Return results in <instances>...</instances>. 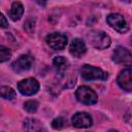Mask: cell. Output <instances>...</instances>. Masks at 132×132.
Masks as SVG:
<instances>
[{
	"mask_svg": "<svg viewBox=\"0 0 132 132\" xmlns=\"http://www.w3.org/2000/svg\"><path fill=\"white\" fill-rule=\"evenodd\" d=\"M87 39L90 44L97 50H105L111 43L110 37L105 32L99 30H93L89 32L87 34Z\"/></svg>",
	"mask_w": 132,
	"mask_h": 132,
	"instance_id": "obj_1",
	"label": "cell"
},
{
	"mask_svg": "<svg viewBox=\"0 0 132 132\" xmlns=\"http://www.w3.org/2000/svg\"><path fill=\"white\" fill-rule=\"evenodd\" d=\"M80 74L81 77L86 80H94V79H100V80H105L108 77V73L102 70L101 68L85 64L80 67Z\"/></svg>",
	"mask_w": 132,
	"mask_h": 132,
	"instance_id": "obj_2",
	"label": "cell"
},
{
	"mask_svg": "<svg viewBox=\"0 0 132 132\" xmlns=\"http://www.w3.org/2000/svg\"><path fill=\"white\" fill-rule=\"evenodd\" d=\"M75 97L77 101L87 105L95 104L98 99L97 94L88 86H80L75 92Z\"/></svg>",
	"mask_w": 132,
	"mask_h": 132,
	"instance_id": "obj_3",
	"label": "cell"
},
{
	"mask_svg": "<svg viewBox=\"0 0 132 132\" xmlns=\"http://www.w3.org/2000/svg\"><path fill=\"white\" fill-rule=\"evenodd\" d=\"M111 59L117 64L124 66H132V53L123 46H117L114 48V51L112 52Z\"/></svg>",
	"mask_w": 132,
	"mask_h": 132,
	"instance_id": "obj_4",
	"label": "cell"
},
{
	"mask_svg": "<svg viewBox=\"0 0 132 132\" xmlns=\"http://www.w3.org/2000/svg\"><path fill=\"white\" fill-rule=\"evenodd\" d=\"M106 22L112 29H114L119 33H126L129 29L126 20L120 13H110V14H108L107 18H106Z\"/></svg>",
	"mask_w": 132,
	"mask_h": 132,
	"instance_id": "obj_5",
	"label": "cell"
},
{
	"mask_svg": "<svg viewBox=\"0 0 132 132\" xmlns=\"http://www.w3.org/2000/svg\"><path fill=\"white\" fill-rule=\"evenodd\" d=\"M18 90L22 95L25 96H32L36 94L39 90V82L35 78H26L21 80L18 84Z\"/></svg>",
	"mask_w": 132,
	"mask_h": 132,
	"instance_id": "obj_6",
	"label": "cell"
},
{
	"mask_svg": "<svg viewBox=\"0 0 132 132\" xmlns=\"http://www.w3.org/2000/svg\"><path fill=\"white\" fill-rule=\"evenodd\" d=\"M45 41L51 48H53L55 51H61L67 44V37H66V35H64L62 33L54 32L46 36Z\"/></svg>",
	"mask_w": 132,
	"mask_h": 132,
	"instance_id": "obj_7",
	"label": "cell"
},
{
	"mask_svg": "<svg viewBox=\"0 0 132 132\" xmlns=\"http://www.w3.org/2000/svg\"><path fill=\"white\" fill-rule=\"evenodd\" d=\"M117 82L121 89L127 92H132V68H126L120 72Z\"/></svg>",
	"mask_w": 132,
	"mask_h": 132,
	"instance_id": "obj_8",
	"label": "cell"
},
{
	"mask_svg": "<svg viewBox=\"0 0 132 132\" xmlns=\"http://www.w3.org/2000/svg\"><path fill=\"white\" fill-rule=\"evenodd\" d=\"M72 125L76 128H89L93 124L92 117L85 111H79L73 114L71 119Z\"/></svg>",
	"mask_w": 132,
	"mask_h": 132,
	"instance_id": "obj_9",
	"label": "cell"
},
{
	"mask_svg": "<svg viewBox=\"0 0 132 132\" xmlns=\"http://www.w3.org/2000/svg\"><path fill=\"white\" fill-rule=\"evenodd\" d=\"M33 63V58L30 55H22L15 61L12 62L11 67L15 72H23L31 68Z\"/></svg>",
	"mask_w": 132,
	"mask_h": 132,
	"instance_id": "obj_10",
	"label": "cell"
},
{
	"mask_svg": "<svg viewBox=\"0 0 132 132\" xmlns=\"http://www.w3.org/2000/svg\"><path fill=\"white\" fill-rule=\"evenodd\" d=\"M69 52L70 54L75 57V58H79L81 57L82 55L86 54L87 52V46H86V43L79 39V38H74L71 43H70V46H69Z\"/></svg>",
	"mask_w": 132,
	"mask_h": 132,
	"instance_id": "obj_11",
	"label": "cell"
},
{
	"mask_svg": "<svg viewBox=\"0 0 132 132\" xmlns=\"http://www.w3.org/2000/svg\"><path fill=\"white\" fill-rule=\"evenodd\" d=\"M24 129L26 132H41L42 125L36 119H26L24 121Z\"/></svg>",
	"mask_w": 132,
	"mask_h": 132,
	"instance_id": "obj_12",
	"label": "cell"
},
{
	"mask_svg": "<svg viewBox=\"0 0 132 132\" xmlns=\"http://www.w3.org/2000/svg\"><path fill=\"white\" fill-rule=\"evenodd\" d=\"M24 12V7L22 5L21 2H13L11 5V8L9 10V18L13 21L16 22L21 19V16L23 15Z\"/></svg>",
	"mask_w": 132,
	"mask_h": 132,
	"instance_id": "obj_13",
	"label": "cell"
},
{
	"mask_svg": "<svg viewBox=\"0 0 132 132\" xmlns=\"http://www.w3.org/2000/svg\"><path fill=\"white\" fill-rule=\"evenodd\" d=\"M53 64H54V66L56 67V69H57L59 72H61V73L65 72V71L68 69V66H69L68 60H67L66 58L62 57V56H57V57H55L54 60H53Z\"/></svg>",
	"mask_w": 132,
	"mask_h": 132,
	"instance_id": "obj_14",
	"label": "cell"
},
{
	"mask_svg": "<svg viewBox=\"0 0 132 132\" xmlns=\"http://www.w3.org/2000/svg\"><path fill=\"white\" fill-rule=\"evenodd\" d=\"M0 93H1V97L4 98V99H7V100H12L16 96L13 89H11L10 87H5V86L1 87Z\"/></svg>",
	"mask_w": 132,
	"mask_h": 132,
	"instance_id": "obj_15",
	"label": "cell"
},
{
	"mask_svg": "<svg viewBox=\"0 0 132 132\" xmlns=\"http://www.w3.org/2000/svg\"><path fill=\"white\" fill-rule=\"evenodd\" d=\"M24 108H25L28 112L33 113V112H35V111L37 110V108H38V103H37L36 101H34V100H29V101H27V102L24 103Z\"/></svg>",
	"mask_w": 132,
	"mask_h": 132,
	"instance_id": "obj_16",
	"label": "cell"
},
{
	"mask_svg": "<svg viewBox=\"0 0 132 132\" xmlns=\"http://www.w3.org/2000/svg\"><path fill=\"white\" fill-rule=\"evenodd\" d=\"M10 56H11L10 51H9L7 47L1 45V46H0V61H1L2 63L5 62V61H7V60L10 58Z\"/></svg>",
	"mask_w": 132,
	"mask_h": 132,
	"instance_id": "obj_17",
	"label": "cell"
},
{
	"mask_svg": "<svg viewBox=\"0 0 132 132\" xmlns=\"http://www.w3.org/2000/svg\"><path fill=\"white\" fill-rule=\"evenodd\" d=\"M52 127L54 128V129H57V130H59V129H61V128H63L64 127V120H63V118H56L55 120H53V122H52Z\"/></svg>",
	"mask_w": 132,
	"mask_h": 132,
	"instance_id": "obj_18",
	"label": "cell"
},
{
	"mask_svg": "<svg viewBox=\"0 0 132 132\" xmlns=\"http://www.w3.org/2000/svg\"><path fill=\"white\" fill-rule=\"evenodd\" d=\"M0 20H1V23H0L1 27H2V28H6V27L8 26V22L6 21V19H5V16H4L3 13L0 14Z\"/></svg>",
	"mask_w": 132,
	"mask_h": 132,
	"instance_id": "obj_19",
	"label": "cell"
},
{
	"mask_svg": "<svg viewBox=\"0 0 132 132\" xmlns=\"http://www.w3.org/2000/svg\"><path fill=\"white\" fill-rule=\"evenodd\" d=\"M108 132H119V131H117V130H109Z\"/></svg>",
	"mask_w": 132,
	"mask_h": 132,
	"instance_id": "obj_20",
	"label": "cell"
}]
</instances>
